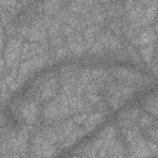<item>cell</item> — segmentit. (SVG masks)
<instances>
[{
  "label": "cell",
  "instance_id": "obj_1",
  "mask_svg": "<svg viewBox=\"0 0 158 158\" xmlns=\"http://www.w3.org/2000/svg\"><path fill=\"white\" fill-rule=\"evenodd\" d=\"M22 40L10 38L6 43V49L4 52V60L6 68H11L15 63L20 62V53L22 48Z\"/></svg>",
  "mask_w": 158,
  "mask_h": 158
},
{
  "label": "cell",
  "instance_id": "obj_2",
  "mask_svg": "<svg viewBox=\"0 0 158 158\" xmlns=\"http://www.w3.org/2000/svg\"><path fill=\"white\" fill-rule=\"evenodd\" d=\"M37 114H38V110H37V105L33 104V102H30L27 104L26 106L22 107V115L23 117L26 118L27 122H35L36 121V117H37Z\"/></svg>",
  "mask_w": 158,
  "mask_h": 158
},
{
  "label": "cell",
  "instance_id": "obj_3",
  "mask_svg": "<svg viewBox=\"0 0 158 158\" xmlns=\"http://www.w3.org/2000/svg\"><path fill=\"white\" fill-rule=\"evenodd\" d=\"M139 54L142 59L149 65L152 63V59L154 57V44H148L144 47H139Z\"/></svg>",
  "mask_w": 158,
  "mask_h": 158
},
{
  "label": "cell",
  "instance_id": "obj_4",
  "mask_svg": "<svg viewBox=\"0 0 158 158\" xmlns=\"http://www.w3.org/2000/svg\"><path fill=\"white\" fill-rule=\"evenodd\" d=\"M101 27L98 26V25H90V26H86V28L84 30L83 32V40L84 41H90V40H95V37L101 32L100 31Z\"/></svg>",
  "mask_w": 158,
  "mask_h": 158
},
{
  "label": "cell",
  "instance_id": "obj_5",
  "mask_svg": "<svg viewBox=\"0 0 158 158\" xmlns=\"http://www.w3.org/2000/svg\"><path fill=\"white\" fill-rule=\"evenodd\" d=\"M4 49V38H0V59H1V53Z\"/></svg>",
  "mask_w": 158,
  "mask_h": 158
}]
</instances>
